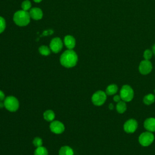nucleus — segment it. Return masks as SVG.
<instances>
[{
    "mask_svg": "<svg viewBox=\"0 0 155 155\" xmlns=\"http://www.w3.org/2000/svg\"><path fill=\"white\" fill-rule=\"evenodd\" d=\"M34 155H48V151L44 147H37L34 152Z\"/></svg>",
    "mask_w": 155,
    "mask_h": 155,
    "instance_id": "obj_19",
    "label": "nucleus"
},
{
    "mask_svg": "<svg viewBox=\"0 0 155 155\" xmlns=\"http://www.w3.org/2000/svg\"><path fill=\"white\" fill-rule=\"evenodd\" d=\"M137 128V122L134 119H130L124 124V130L127 133H134Z\"/></svg>",
    "mask_w": 155,
    "mask_h": 155,
    "instance_id": "obj_8",
    "label": "nucleus"
},
{
    "mask_svg": "<svg viewBox=\"0 0 155 155\" xmlns=\"http://www.w3.org/2000/svg\"><path fill=\"white\" fill-rule=\"evenodd\" d=\"M35 2H40L42 0H33Z\"/></svg>",
    "mask_w": 155,
    "mask_h": 155,
    "instance_id": "obj_30",
    "label": "nucleus"
},
{
    "mask_svg": "<svg viewBox=\"0 0 155 155\" xmlns=\"http://www.w3.org/2000/svg\"><path fill=\"white\" fill-rule=\"evenodd\" d=\"M5 28V19L0 16V33H1Z\"/></svg>",
    "mask_w": 155,
    "mask_h": 155,
    "instance_id": "obj_24",
    "label": "nucleus"
},
{
    "mask_svg": "<svg viewBox=\"0 0 155 155\" xmlns=\"http://www.w3.org/2000/svg\"><path fill=\"white\" fill-rule=\"evenodd\" d=\"M4 107L8 111L14 112L18 110L19 106V103L16 97L13 96H9L4 100Z\"/></svg>",
    "mask_w": 155,
    "mask_h": 155,
    "instance_id": "obj_3",
    "label": "nucleus"
},
{
    "mask_svg": "<svg viewBox=\"0 0 155 155\" xmlns=\"http://www.w3.org/2000/svg\"><path fill=\"white\" fill-rule=\"evenodd\" d=\"M154 92H155V90H154Z\"/></svg>",
    "mask_w": 155,
    "mask_h": 155,
    "instance_id": "obj_31",
    "label": "nucleus"
},
{
    "mask_svg": "<svg viewBox=\"0 0 155 155\" xmlns=\"http://www.w3.org/2000/svg\"><path fill=\"white\" fill-rule=\"evenodd\" d=\"M29 14L30 16V18L35 20H39L42 18L43 13L42 11L39 8L37 7L32 8L30 10Z\"/></svg>",
    "mask_w": 155,
    "mask_h": 155,
    "instance_id": "obj_12",
    "label": "nucleus"
},
{
    "mask_svg": "<svg viewBox=\"0 0 155 155\" xmlns=\"http://www.w3.org/2000/svg\"><path fill=\"white\" fill-rule=\"evenodd\" d=\"M59 155H74V151L70 147L65 145L60 148Z\"/></svg>",
    "mask_w": 155,
    "mask_h": 155,
    "instance_id": "obj_14",
    "label": "nucleus"
},
{
    "mask_svg": "<svg viewBox=\"0 0 155 155\" xmlns=\"http://www.w3.org/2000/svg\"><path fill=\"white\" fill-rule=\"evenodd\" d=\"M50 129L51 132L55 134H61L64 132L65 126L59 120H53L50 125Z\"/></svg>",
    "mask_w": 155,
    "mask_h": 155,
    "instance_id": "obj_10",
    "label": "nucleus"
},
{
    "mask_svg": "<svg viewBox=\"0 0 155 155\" xmlns=\"http://www.w3.org/2000/svg\"><path fill=\"white\" fill-rule=\"evenodd\" d=\"M144 128L150 132L155 131V118L149 117L147 118L143 123Z\"/></svg>",
    "mask_w": 155,
    "mask_h": 155,
    "instance_id": "obj_11",
    "label": "nucleus"
},
{
    "mask_svg": "<svg viewBox=\"0 0 155 155\" xmlns=\"http://www.w3.org/2000/svg\"><path fill=\"white\" fill-rule=\"evenodd\" d=\"M5 99V94H4V93L0 90V101H4Z\"/></svg>",
    "mask_w": 155,
    "mask_h": 155,
    "instance_id": "obj_26",
    "label": "nucleus"
},
{
    "mask_svg": "<svg viewBox=\"0 0 155 155\" xmlns=\"http://www.w3.org/2000/svg\"><path fill=\"white\" fill-rule=\"evenodd\" d=\"M106 99L107 94L102 90L97 91L93 94L91 97L92 102L96 106H101L103 105L105 103Z\"/></svg>",
    "mask_w": 155,
    "mask_h": 155,
    "instance_id": "obj_6",
    "label": "nucleus"
},
{
    "mask_svg": "<svg viewBox=\"0 0 155 155\" xmlns=\"http://www.w3.org/2000/svg\"><path fill=\"white\" fill-rule=\"evenodd\" d=\"M152 51H153V53L155 54V44L153 45V48H152Z\"/></svg>",
    "mask_w": 155,
    "mask_h": 155,
    "instance_id": "obj_28",
    "label": "nucleus"
},
{
    "mask_svg": "<svg viewBox=\"0 0 155 155\" xmlns=\"http://www.w3.org/2000/svg\"><path fill=\"white\" fill-rule=\"evenodd\" d=\"M121 99V97L120 96V95H115L113 97V100L114 102H118L120 101Z\"/></svg>",
    "mask_w": 155,
    "mask_h": 155,
    "instance_id": "obj_25",
    "label": "nucleus"
},
{
    "mask_svg": "<svg viewBox=\"0 0 155 155\" xmlns=\"http://www.w3.org/2000/svg\"><path fill=\"white\" fill-rule=\"evenodd\" d=\"M44 118L45 120H46L48 122H51L53 121L55 117V114L54 113L53 111L51 110H46L44 113Z\"/></svg>",
    "mask_w": 155,
    "mask_h": 155,
    "instance_id": "obj_15",
    "label": "nucleus"
},
{
    "mask_svg": "<svg viewBox=\"0 0 155 155\" xmlns=\"http://www.w3.org/2000/svg\"><path fill=\"white\" fill-rule=\"evenodd\" d=\"M118 90V87L116 84H110L109 85L105 90V93L108 95H113L115 94Z\"/></svg>",
    "mask_w": 155,
    "mask_h": 155,
    "instance_id": "obj_16",
    "label": "nucleus"
},
{
    "mask_svg": "<svg viewBox=\"0 0 155 155\" xmlns=\"http://www.w3.org/2000/svg\"><path fill=\"white\" fill-rule=\"evenodd\" d=\"M121 99L125 102L131 101L134 96V91L128 85H124L120 90Z\"/></svg>",
    "mask_w": 155,
    "mask_h": 155,
    "instance_id": "obj_4",
    "label": "nucleus"
},
{
    "mask_svg": "<svg viewBox=\"0 0 155 155\" xmlns=\"http://www.w3.org/2000/svg\"><path fill=\"white\" fill-rule=\"evenodd\" d=\"M154 139V134L150 131H145L142 133L139 137V143L143 146L147 147L151 145Z\"/></svg>",
    "mask_w": 155,
    "mask_h": 155,
    "instance_id": "obj_5",
    "label": "nucleus"
},
{
    "mask_svg": "<svg viewBox=\"0 0 155 155\" xmlns=\"http://www.w3.org/2000/svg\"><path fill=\"white\" fill-rule=\"evenodd\" d=\"M108 108H109L110 110H113V108H114V106H113V105L112 104H110L109 105H108Z\"/></svg>",
    "mask_w": 155,
    "mask_h": 155,
    "instance_id": "obj_27",
    "label": "nucleus"
},
{
    "mask_svg": "<svg viewBox=\"0 0 155 155\" xmlns=\"http://www.w3.org/2000/svg\"><path fill=\"white\" fill-rule=\"evenodd\" d=\"M13 21L15 23L19 26H25L30 22V14L27 11L23 10H19L14 14Z\"/></svg>",
    "mask_w": 155,
    "mask_h": 155,
    "instance_id": "obj_2",
    "label": "nucleus"
},
{
    "mask_svg": "<svg viewBox=\"0 0 155 155\" xmlns=\"http://www.w3.org/2000/svg\"><path fill=\"white\" fill-rule=\"evenodd\" d=\"M64 42L66 47L69 50H72L75 47L76 41L74 37H73L72 36L67 35L66 36H65Z\"/></svg>",
    "mask_w": 155,
    "mask_h": 155,
    "instance_id": "obj_13",
    "label": "nucleus"
},
{
    "mask_svg": "<svg viewBox=\"0 0 155 155\" xmlns=\"http://www.w3.org/2000/svg\"><path fill=\"white\" fill-rule=\"evenodd\" d=\"M155 101V96L153 94H148L145 96L143 99V102L146 105L152 104Z\"/></svg>",
    "mask_w": 155,
    "mask_h": 155,
    "instance_id": "obj_18",
    "label": "nucleus"
},
{
    "mask_svg": "<svg viewBox=\"0 0 155 155\" xmlns=\"http://www.w3.org/2000/svg\"><path fill=\"white\" fill-rule=\"evenodd\" d=\"M31 7V4L30 1L28 0H25L24 1L22 2V3L21 4V7H22V10H25V11L30 10Z\"/></svg>",
    "mask_w": 155,
    "mask_h": 155,
    "instance_id": "obj_21",
    "label": "nucleus"
},
{
    "mask_svg": "<svg viewBox=\"0 0 155 155\" xmlns=\"http://www.w3.org/2000/svg\"><path fill=\"white\" fill-rule=\"evenodd\" d=\"M78 58L77 54L73 50H67L65 51L60 57V62L61 65L66 68H71L77 64Z\"/></svg>",
    "mask_w": 155,
    "mask_h": 155,
    "instance_id": "obj_1",
    "label": "nucleus"
},
{
    "mask_svg": "<svg viewBox=\"0 0 155 155\" xmlns=\"http://www.w3.org/2000/svg\"><path fill=\"white\" fill-rule=\"evenodd\" d=\"M63 44L59 38H54L50 42V48L55 53H59L62 48Z\"/></svg>",
    "mask_w": 155,
    "mask_h": 155,
    "instance_id": "obj_9",
    "label": "nucleus"
},
{
    "mask_svg": "<svg viewBox=\"0 0 155 155\" xmlns=\"http://www.w3.org/2000/svg\"><path fill=\"white\" fill-rule=\"evenodd\" d=\"M127 110V105L125 102L120 101L116 105V110L119 113H124Z\"/></svg>",
    "mask_w": 155,
    "mask_h": 155,
    "instance_id": "obj_17",
    "label": "nucleus"
},
{
    "mask_svg": "<svg viewBox=\"0 0 155 155\" xmlns=\"http://www.w3.org/2000/svg\"><path fill=\"white\" fill-rule=\"evenodd\" d=\"M4 107V102H2V101H0V108H3Z\"/></svg>",
    "mask_w": 155,
    "mask_h": 155,
    "instance_id": "obj_29",
    "label": "nucleus"
},
{
    "mask_svg": "<svg viewBox=\"0 0 155 155\" xmlns=\"http://www.w3.org/2000/svg\"><path fill=\"white\" fill-rule=\"evenodd\" d=\"M33 143L36 147H39L42 145V140L39 137H36L33 140Z\"/></svg>",
    "mask_w": 155,
    "mask_h": 155,
    "instance_id": "obj_23",
    "label": "nucleus"
},
{
    "mask_svg": "<svg viewBox=\"0 0 155 155\" xmlns=\"http://www.w3.org/2000/svg\"><path fill=\"white\" fill-rule=\"evenodd\" d=\"M39 51L40 54L44 56H48L50 54L51 50L50 48H48L47 46L45 45H42L39 48Z\"/></svg>",
    "mask_w": 155,
    "mask_h": 155,
    "instance_id": "obj_20",
    "label": "nucleus"
},
{
    "mask_svg": "<svg viewBox=\"0 0 155 155\" xmlns=\"http://www.w3.org/2000/svg\"><path fill=\"white\" fill-rule=\"evenodd\" d=\"M143 58L145 60H150L153 56V51L149 49L145 50L143 52Z\"/></svg>",
    "mask_w": 155,
    "mask_h": 155,
    "instance_id": "obj_22",
    "label": "nucleus"
},
{
    "mask_svg": "<svg viewBox=\"0 0 155 155\" xmlns=\"http://www.w3.org/2000/svg\"><path fill=\"white\" fill-rule=\"evenodd\" d=\"M153 68L151 62L149 60H143L140 62L139 65V71L142 74H147L150 73Z\"/></svg>",
    "mask_w": 155,
    "mask_h": 155,
    "instance_id": "obj_7",
    "label": "nucleus"
}]
</instances>
